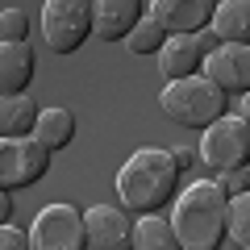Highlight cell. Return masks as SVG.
Here are the masks:
<instances>
[{"instance_id": "obj_20", "label": "cell", "mask_w": 250, "mask_h": 250, "mask_svg": "<svg viewBox=\"0 0 250 250\" xmlns=\"http://www.w3.org/2000/svg\"><path fill=\"white\" fill-rule=\"evenodd\" d=\"M25 38H29V13L0 9V42H25Z\"/></svg>"}, {"instance_id": "obj_15", "label": "cell", "mask_w": 250, "mask_h": 250, "mask_svg": "<svg viewBox=\"0 0 250 250\" xmlns=\"http://www.w3.org/2000/svg\"><path fill=\"white\" fill-rule=\"evenodd\" d=\"M208 25L217 42H250V0H217Z\"/></svg>"}, {"instance_id": "obj_12", "label": "cell", "mask_w": 250, "mask_h": 250, "mask_svg": "<svg viewBox=\"0 0 250 250\" xmlns=\"http://www.w3.org/2000/svg\"><path fill=\"white\" fill-rule=\"evenodd\" d=\"M142 17V0H92V34L100 42H121Z\"/></svg>"}, {"instance_id": "obj_9", "label": "cell", "mask_w": 250, "mask_h": 250, "mask_svg": "<svg viewBox=\"0 0 250 250\" xmlns=\"http://www.w3.org/2000/svg\"><path fill=\"white\" fill-rule=\"evenodd\" d=\"M217 38L208 29H196V34H167V42L159 46V71L167 80H184V75L200 71V59L205 50H213Z\"/></svg>"}, {"instance_id": "obj_5", "label": "cell", "mask_w": 250, "mask_h": 250, "mask_svg": "<svg viewBox=\"0 0 250 250\" xmlns=\"http://www.w3.org/2000/svg\"><path fill=\"white\" fill-rule=\"evenodd\" d=\"M92 38V0H46L42 42L50 54H75Z\"/></svg>"}, {"instance_id": "obj_3", "label": "cell", "mask_w": 250, "mask_h": 250, "mask_svg": "<svg viewBox=\"0 0 250 250\" xmlns=\"http://www.w3.org/2000/svg\"><path fill=\"white\" fill-rule=\"evenodd\" d=\"M159 108L184 129H205L208 121H217L229 108V96L208 75H184V80H167Z\"/></svg>"}, {"instance_id": "obj_8", "label": "cell", "mask_w": 250, "mask_h": 250, "mask_svg": "<svg viewBox=\"0 0 250 250\" xmlns=\"http://www.w3.org/2000/svg\"><path fill=\"white\" fill-rule=\"evenodd\" d=\"M200 67L225 96H246L250 92V46L246 42H217L213 50H205Z\"/></svg>"}, {"instance_id": "obj_18", "label": "cell", "mask_w": 250, "mask_h": 250, "mask_svg": "<svg viewBox=\"0 0 250 250\" xmlns=\"http://www.w3.org/2000/svg\"><path fill=\"white\" fill-rule=\"evenodd\" d=\"M121 42H125V50L138 54V59H142V54H159V46L167 42V29H163L154 17H138V21H134V29H129Z\"/></svg>"}, {"instance_id": "obj_4", "label": "cell", "mask_w": 250, "mask_h": 250, "mask_svg": "<svg viewBox=\"0 0 250 250\" xmlns=\"http://www.w3.org/2000/svg\"><path fill=\"white\" fill-rule=\"evenodd\" d=\"M200 159L213 171L250 167V121L242 113H221L217 121H208L200 138Z\"/></svg>"}, {"instance_id": "obj_6", "label": "cell", "mask_w": 250, "mask_h": 250, "mask_svg": "<svg viewBox=\"0 0 250 250\" xmlns=\"http://www.w3.org/2000/svg\"><path fill=\"white\" fill-rule=\"evenodd\" d=\"M29 250H88V225L75 205H46L34 217Z\"/></svg>"}, {"instance_id": "obj_21", "label": "cell", "mask_w": 250, "mask_h": 250, "mask_svg": "<svg viewBox=\"0 0 250 250\" xmlns=\"http://www.w3.org/2000/svg\"><path fill=\"white\" fill-rule=\"evenodd\" d=\"M217 188H221L225 196H242V192H250V175H246V167L217 171Z\"/></svg>"}, {"instance_id": "obj_17", "label": "cell", "mask_w": 250, "mask_h": 250, "mask_svg": "<svg viewBox=\"0 0 250 250\" xmlns=\"http://www.w3.org/2000/svg\"><path fill=\"white\" fill-rule=\"evenodd\" d=\"M129 246H138V250H175L179 242H175V229H171L167 217L142 213L134 221V229H129Z\"/></svg>"}, {"instance_id": "obj_22", "label": "cell", "mask_w": 250, "mask_h": 250, "mask_svg": "<svg viewBox=\"0 0 250 250\" xmlns=\"http://www.w3.org/2000/svg\"><path fill=\"white\" fill-rule=\"evenodd\" d=\"M0 250H29V233L13 229L9 221H0Z\"/></svg>"}, {"instance_id": "obj_25", "label": "cell", "mask_w": 250, "mask_h": 250, "mask_svg": "<svg viewBox=\"0 0 250 250\" xmlns=\"http://www.w3.org/2000/svg\"><path fill=\"white\" fill-rule=\"evenodd\" d=\"M213 4H217V0H213Z\"/></svg>"}, {"instance_id": "obj_16", "label": "cell", "mask_w": 250, "mask_h": 250, "mask_svg": "<svg viewBox=\"0 0 250 250\" xmlns=\"http://www.w3.org/2000/svg\"><path fill=\"white\" fill-rule=\"evenodd\" d=\"M38 117V100L29 92H17V96H0V138H21L34 129Z\"/></svg>"}, {"instance_id": "obj_2", "label": "cell", "mask_w": 250, "mask_h": 250, "mask_svg": "<svg viewBox=\"0 0 250 250\" xmlns=\"http://www.w3.org/2000/svg\"><path fill=\"white\" fill-rule=\"evenodd\" d=\"M184 171L171 163L167 150H134L125 159V167L117 171V196H121L125 208H138V213H159V208L171 205L175 196V184Z\"/></svg>"}, {"instance_id": "obj_10", "label": "cell", "mask_w": 250, "mask_h": 250, "mask_svg": "<svg viewBox=\"0 0 250 250\" xmlns=\"http://www.w3.org/2000/svg\"><path fill=\"white\" fill-rule=\"evenodd\" d=\"M83 225H88V246L96 250H129V213L125 208H108V205H96L83 213Z\"/></svg>"}, {"instance_id": "obj_1", "label": "cell", "mask_w": 250, "mask_h": 250, "mask_svg": "<svg viewBox=\"0 0 250 250\" xmlns=\"http://www.w3.org/2000/svg\"><path fill=\"white\" fill-rule=\"evenodd\" d=\"M225 192L217 179H196L184 188L179 196H171L175 213H171V229L184 250H217L225 242Z\"/></svg>"}, {"instance_id": "obj_13", "label": "cell", "mask_w": 250, "mask_h": 250, "mask_svg": "<svg viewBox=\"0 0 250 250\" xmlns=\"http://www.w3.org/2000/svg\"><path fill=\"white\" fill-rule=\"evenodd\" d=\"M29 80H34V46L0 42V96L29 92Z\"/></svg>"}, {"instance_id": "obj_23", "label": "cell", "mask_w": 250, "mask_h": 250, "mask_svg": "<svg viewBox=\"0 0 250 250\" xmlns=\"http://www.w3.org/2000/svg\"><path fill=\"white\" fill-rule=\"evenodd\" d=\"M167 154H171V163H175L179 171H188L196 163V150H192V146H175V150H167Z\"/></svg>"}, {"instance_id": "obj_24", "label": "cell", "mask_w": 250, "mask_h": 250, "mask_svg": "<svg viewBox=\"0 0 250 250\" xmlns=\"http://www.w3.org/2000/svg\"><path fill=\"white\" fill-rule=\"evenodd\" d=\"M13 217V196H9V188H0V221H9Z\"/></svg>"}, {"instance_id": "obj_11", "label": "cell", "mask_w": 250, "mask_h": 250, "mask_svg": "<svg viewBox=\"0 0 250 250\" xmlns=\"http://www.w3.org/2000/svg\"><path fill=\"white\" fill-rule=\"evenodd\" d=\"M150 17L159 21L167 34H196V29H208L213 0H154Z\"/></svg>"}, {"instance_id": "obj_14", "label": "cell", "mask_w": 250, "mask_h": 250, "mask_svg": "<svg viewBox=\"0 0 250 250\" xmlns=\"http://www.w3.org/2000/svg\"><path fill=\"white\" fill-rule=\"evenodd\" d=\"M29 134H34L50 154H54V150H67V146L75 142V113H71V108H62V104L38 108L34 129H29Z\"/></svg>"}, {"instance_id": "obj_7", "label": "cell", "mask_w": 250, "mask_h": 250, "mask_svg": "<svg viewBox=\"0 0 250 250\" xmlns=\"http://www.w3.org/2000/svg\"><path fill=\"white\" fill-rule=\"evenodd\" d=\"M50 171V150L38 142L34 134L21 138H0V188H29Z\"/></svg>"}, {"instance_id": "obj_19", "label": "cell", "mask_w": 250, "mask_h": 250, "mask_svg": "<svg viewBox=\"0 0 250 250\" xmlns=\"http://www.w3.org/2000/svg\"><path fill=\"white\" fill-rule=\"evenodd\" d=\"M225 238L242 250L250 246V192L225 200Z\"/></svg>"}]
</instances>
